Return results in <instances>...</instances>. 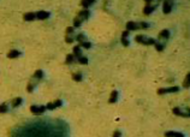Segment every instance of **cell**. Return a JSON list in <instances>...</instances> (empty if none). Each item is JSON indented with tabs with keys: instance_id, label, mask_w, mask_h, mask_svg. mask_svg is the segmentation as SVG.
Here are the masks:
<instances>
[{
	"instance_id": "1",
	"label": "cell",
	"mask_w": 190,
	"mask_h": 137,
	"mask_svg": "<svg viewBox=\"0 0 190 137\" xmlns=\"http://www.w3.org/2000/svg\"><path fill=\"white\" fill-rule=\"evenodd\" d=\"M89 16H90L89 10H82V11H80V13L74 18V28H80L84 21L89 19Z\"/></svg>"
},
{
	"instance_id": "2",
	"label": "cell",
	"mask_w": 190,
	"mask_h": 137,
	"mask_svg": "<svg viewBox=\"0 0 190 137\" xmlns=\"http://www.w3.org/2000/svg\"><path fill=\"white\" fill-rule=\"evenodd\" d=\"M150 28V24L147 22H128L126 23V30L128 32H134L138 29H148Z\"/></svg>"
},
{
	"instance_id": "3",
	"label": "cell",
	"mask_w": 190,
	"mask_h": 137,
	"mask_svg": "<svg viewBox=\"0 0 190 137\" xmlns=\"http://www.w3.org/2000/svg\"><path fill=\"white\" fill-rule=\"evenodd\" d=\"M135 41H136L137 43L146 45V46H152V45H155V42H156V40H155V39H153V37H148V36H146V35H143V34L137 35V36L135 37Z\"/></svg>"
},
{
	"instance_id": "4",
	"label": "cell",
	"mask_w": 190,
	"mask_h": 137,
	"mask_svg": "<svg viewBox=\"0 0 190 137\" xmlns=\"http://www.w3.org/2000/svg\"><path fill=\"white\" fill-rule=\"evenodd\" d=\"M173 114L183 118H190V107H175L172 109Z\"/></svg>"
},
{
	"instance_id": "5",
	"label": "cell",
	"mask_w": 190,
	"mask_h": 137,
	"mask_svg": "<svg viewBox=\"0 0 190 137\" xmlns=\"http://www.w3.org/2000/svg\"><path fill=\"white\" fill-rule=\"evenodd\" d=\"M158 7V1H146V5L143 7V13L146 16L152 15Z\"/></svg>"
},
{
	"instance_id": "6",
	"label": "cell",
	"mask_w": 190,
	"mask_h": 137,
	"mask_svg": "<svg viewBox=\"0 0 190 137\" xmlns=\"http://www.w3.org/2000/svg\"><path fill=\"white\" fill-rule=\"evenodd\" d=\"M76 40L75 36V28L74 26H68L65 30V42L66 43H72Z\"/></svg>"
},
{
	"instance_id": "7",
	"label": "cell",
	"mask_w": 190,
	"mask_h": 137,
	"mask_svg": "<svg viewBox=\"0 0 190 137\" xmlns=\"http://www.w3.org/2000/svg\"><path fill=\"white\" fill-rule=\"evenodd\" d=\"M46 111H47V108H46V106H43V105H41V106H36V105L30 106V112L33 113V114H36V116L42 114V113H45Z\"/></svg>"
},
{
	"instance_id": "8",
	"label": "cell",
	"mask_w": 190,
	"mask_h": 137,
	"mask_svg": "<svg viewBox=\"0 0 190 137\" xmlns=\"http://www.w3.org/2000/svg\"><path fill=\"white\" fill-rule=\"evenodd\" d=\"M178 92H179V87H177V86L169 87V88H160V89H158V94H159V95L171 94V93H178Z\"/></svg>"
},
{
	"instance_id": "9",
	"label": "cell",
	"mask_w": 190,
	"mask_h": 137,
	"mask_svg": "<svg viewBox=\"0 0 190 137\" xmlns=\"http://www.w3.org/2000/svg\"><path fill=\"white\" fill-rule=\"evenodd\" d=\"M170 30H167V29H164V30H161L160 33H159V36H158V40H159V42H161V43H166V41L169 40V37H170Z\"/></svg>"
},
{
	"instance_id": "10",
	"label": "cell",
	"mask_w": 190,
	"mask_h": 137,
	"mask_svg": "<svg viewBox=\"0 0 190 137\" xmlns=\"http://www.w3.org/2000/svg\"><path fill=\"white\" fill-rule=\"evenodd\" d=\"M173 5H175L173 1H169V0L164 1V4H163V12H164L165 15L171 13V12H172V9H173Z\"/></svg>"
},
{
	"instance_id": "11",
	"label": "cell",
	"mask_w": 190,
	"mask_h": 137,
	"mask_svg": "<svg viewBox=\"0 0 190 137\" xmlns=\"http://www.w3.org/2000/svg\"><path fill=\"white\" fill-rule=\"evenodd\" d=\"M61 105H63V101H61V100H54V101H52V102H48V103L46 105V108L48 109V111H53V109L60 107Z\"/></svg>"
},
{
	"instance_id": "12",
	"label": "cell",
	"mask_w": 190,
	"mask_h": 137,
	"mask_svg": "<svg viewBox=\"0 0 190 137\" xmlns=\"http://www.w3.org/2000/svg\"><path fill=\"white\" fill-rule=\"evenodd\" d=\"M129 35H130V32H128V30H125V32L122 34V43H123V46H125V47H128V46L130 45Z\"/></svg>"
},
{
	"instance_id": "13",
	"label": "cell",
	"mask_w": 190,
	"mask_h": 137,
	"mask_svg": "<svg viewBox=\"0 0 190 137\" xmlns=\"http://www.w3.org/2000/svg\"><path fill=\"white\" fill-rule=\"evenodd\" d=\"M35 15H36V19H47V18H49V16H51V12H48V11H38V12H35Z\"/></svg>"
},
{
	"instance_id": "14",
	"label": "cell",
	"mask_w": 190,
	"mask_h": 137,
	"mask_svg": "<svg viewBox=\"0 0 190 137\" xmlns=\"http://www.w3.org/2000/svg\"><path fill=\"white\" fill-rule=\"evenodd\" d=\"M21 51H18V49H11L9 53H7V58H10V59H16V58H18V57H21Z\"/></svg>"
},
{
	"instance_id": "15",
	"label": "cell",
	"mask_w": 190,
	"mask_h": 137,
	"mask_svg": "<svg viewBox=\"0 0 190 137\" xmlns=\"http://www.w3.org/2000/svg\"><path fill=\"white\" fill-rule=\"evenodd\" d=\"M23 19L27 22H31V21H35L36 19V15L35 12H27L23 15Z\"/></svg>"
},
{
	"instance_id": "16",
	"label": "cell",
	"mask_w": 190,
	"mask_h": 137,
	"mask_svg": "<svg viewBox=\"0 0 190 137\" xmlns=\"http://www.w3.org/2000/svg\"><path fill=\"white\" fill-rule=\"evenodd\" d=\"M36 84H38V82H36V79H35V78L30 79V82L28 83V87H27L28 93H33V92H34V89H35V87H36Z\"/></svg>"
},
{
	"instance_id": "17",
	"label": "cell",
	"mask_w": 190,
	"mask_h": 137,
	"mask_svg": "<svg viewBox=\"0 0 190 137\" xmlns=\"http://www.w3.org/2000/svg\"><path fill=\"white\" fill-rule=\"evenodd\" d=\"M118 97H119V93H118V90H113V92L111 93V95H110L108 102H110V103H114V102H117V101H118Z\"/></svg>"
},
{
	"instance_id": "18",
	"label": "cell",
	"mask_w": 190,
	"mask_h": 137,
	"mask_svg": "<svg viewBox=\"0 0 190 137\" xmlns=\"http://www.w3.org/2000/svg\"><path fill=\"white\" fill-rule=\"evenodd\" d=\"M165 137H185V136L178 131H167L165 132Z\"/></svg>"
},
{
	"instance_id": "19",
	"label": "cell",
	"mask_w": 190,
	"mask_h": 137,
	"mask_svg": "<svg viewBox=\"0 0 190 137\" xmlns=\"http://www.w3.org/2000/svg\"><path fill=\"white\" fill-rule=\"evenodd\" d=\"M72 54H74V57L75 58H80V57H82V48L77 45V46H75L74 47V49H72Z\"/></svg>"
},
{
	"instance_id": "20",
	"label": "cell",
	"mask_w": 190,
	"mask_h": 137,
	"mask_svg": "<svg viewBox=\"0 0 190 137\" xmlns=\"http://www.w3.org/2000/svg\"><path fill=\"white\" fill-rule=\"evenodd\" d=\"M22 103H23V99H22V97H15V99L11 101L12 108H17V107H19Z\"/></svg>"
},
{
	"instance_id": "21",
	"label": "cell",
	"mask_w": 190,
	"mask_h": 137,
	"mask_svg": "<svg viewBox=\"0 0 190 137\" xmlns=\"http://www.w3.org/2000/svg\"><path fill=\"white\" fill-rule=\"evenodd\" d=\"M93 4H95L94 0H90V1H89V0H83V1H81V3H80V5L84 7V10H87V9H88L89 6H91Z\"/></svg>"
},
{
	"instance_id": "22",
	"label": "cell",
	"mask_w": 190,
	"mask_h": 137,
	"mask_svg": "<svg viewBox=\"0 0 190 137\" xmlns=\"http://www.w3.org/2000/svg\"><path fill=\"white\" fill-rule=\"evenodd\" d=\"M76 41H78V43L81 45V43H83V42H85V41H88V40H87V36H85L83 33H81V34H77V35H76Z\"/></svg>"
},
{
	"instance_id": "23",
	"label": "cell",
	"mask_w": 190,
	"mask_h": 137,
	"mask_svg": "<svg viewBox=\"0 0 190 137\" xmlns=\"http://www.w3.org/2000/svg\"><path fill=\"white\" fill-rule=\"evenodd\" d=\"M183 87L184 88H190V72L186 73L184 81H183Z\"/></svg>"
},
{
	"instance_id": "24",
	"label": "cell",
	"mask_w": 190,
	"mask_h": 137,
	"mask_svg": "<svg viewBox=\"0 0 190 137\" xmlns=\"http://www.w3.org/2000/svg\"><path fill=\"white\" fill-rule=\"evenodd\" d=\"M42 77H43V71L42 70H36L35 73H34V76H33V78H35L36 81L42 79Z\"/></svg>"
},
{
	"instance_id": "25",
	"label": "cell",
	"mask_w": 190,
	"mask_h": 137,
	"mask_svg": "<svg viewBox=\"0 0 190 137\" xmlns=\"http://www.w3.org/2000/svg\"><path fill=\"white\" fill-rule=\"evenodd\" d=\"M6 112H9V105L6 102H3L1 105H0V114L6 113Z\"/></svg>"
},
{
	"instance_id": "26",
	"label": "cell",
	"mask_w": 190,
	"mask_h": 137,
	"mask_svg": "<svg viewBox=\"0 0 190 137\" xmlns=\"http://www.w3.org/2000/svg\"><path fill=\"white\" fill-rule=\"evenodd\" d=\"M154 46H155V49H156L158 52H163V51H164V48H165V45H164V43H161V42H159V41H156Z\"/></svg>"
},
{
	"instance_id": "27",
	"label": "cell",
	"mask_w": 190,
	"mask_h": 137,
	"mask_svg": "<svg viewBox=\"0 0 190 137\" xmlns=\"http://www.w3.org/2000/svg\"><path fill=\"white\" fill-rule=\"evenodd\" d=\"M76 58L74 57V54L71 53V54H68L66 56V58H65V63L66 64H71V63H74V60H75Z\"/></svg>"
},
{
	"instance_id": "28",
	"label": "cell",
	"mask_w": 190,
	"mask_h": 137,
	"mask_svg": "<svg viewBox=\"0 0 190 137\" xmlns=\"http://www.w3.org/2000/svg\"><path fill=\"white\" fill-rule=\"evenodd\" d=\"M77 62L80 63V64H82V65H87L88 64V58L87 57H84V56H82V57H80L78 59H77Z\"/></svg>"
},
{
	"instance_id": "29",
	"label": "cell",
	"mask_w": 190,
	"mask_h": 137,
	"mask_svg": "<svg viewBox=\"0 0 190 137\" xmlns=\"http://www.w3.org/2000/svg\"><path fill=\"white\" fill-rule=\"evenodd\" d=\"M72 79L76 81V82H81L82 81V75L78 72V73H74L72 75Z\"/></svg>"
},
{
	"instance_id": "30",
	"label": "cell",
	"mask_w": 190,
	"mask_h": 137,
	"mask_svg": "<svg viewBox=\"0 0 190 137\" xmlns=\"http://www.w3.org/2000/svg\"><path fill=\"white\" fill-rule=\"evenodd\" d=\"M81 48L83 47V48H85V49H89L90 47H91V43L89 42V41H85V42H83V43H81V45H78Z\"/></svg>"
},
{
	"instance_id": "31",
	"label": "cell",
	"mask_w": 190,
	"mask_h": 137,
	"mask_svg": "<svg viewBox=\"0 0 190 137\" xmlns=\"http://www.w3.org/2000/svg\"><path fill=\"white\" fill-rule=\"evenodd\" d=\"M112 137H122V131L116 130V131L113 132V136H112Z\"/></svg>"
}]
</instances>
